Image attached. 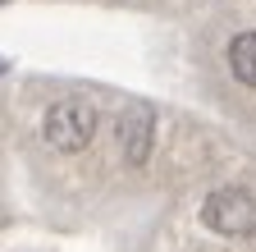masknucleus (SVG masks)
<instances>
[{
  "label": "nucleus",
  "mask_w": 256,
  "mask_h": 252,
  "mask_svg": "<svg viewBox=\"0 0 256 252\" xmlns=\"http://www.w3.org/2000/svg\"><path fill=\"white\" fill-rule=\"evenodd\" d=\"M202 220H206V229H215L224 238L256 234V197L247 193V188H238V183L215 188V193L202 202Z\"/></svg>",
  "instance_id": "f257e3e1"
},
{
  "label": "nucleus",
  "mask_w": 256,
  "mask_h": 252,
  "mask_svg": "<svg viewBox=\"0 0 256 252\" xmlns=\"http://www.w3.org/2000/svg\"><path fill=\"white\" fill-rule=\"evenodd\" d=\"M119 138H124V156L133 165H142L151 156V110H124L119 115Z\"/></svg>",
  "instance_id": "7ed1b4c3"
},
{
  "label": "nucleus",
  "mask_w": 256,
  "mask_h": 252,
  "mask_svg": "<svg viewBox=\"0 0 256 252\" xmlns=\"http://www.w3.org/2000/svg\"><path fill=\"white\" fill-rule=\"evenodd\" d=\"M229 69H234L238 83L256 87V33H238L229 42Z\"/></svg>",
  "instance_id": "20e7f679"
},
{
  "label": "nucleus",
  "mask_w": 256,
  "mask_h": 252,
  "mask_svg": "<svg viewBox=\"0 0 256 252\" xmlns=\"http://www.w3.org/2000/svg\"><path fill=\"white\" fill-rule=\"evenodd\" d=\"M0 69H5V60H0Z\"/></svg>",
  "instance_id": "39448f33"
},
{
  "label": "nucleus",
  "mask_w": 256,
  "mask_h": 252,
  "mask_svg": "<svg viewBox=\"0 0 256 252\" xmlns=\"http://www.w3.org/2000/svg\"><path fill=\"white\" fill-rule=\"evenodd\" d=\"M42 133L50 147L60 151H82L96 133V106L82 101V97H64L46 110V124H42Z\"/></svg>",
  "instance_id": "f03ea898"
}]
</instances>
